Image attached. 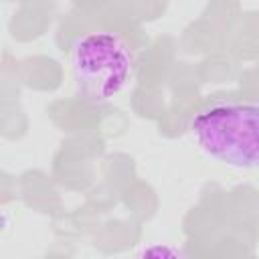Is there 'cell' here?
Instances as JSON below:
<instances>
[{"instance_id":"1","label":"cell","mask_w":259,"mask_h":259,"mask_svg":"<svg viewBox=\"0 0 259 259\" xmlns=\"http://www.w3.org/2000/svg\"><path fill=\"white\" fill-rule=\"evenodd\" d=\"M198 146L235 168H259V105L223 103L192 121Z\"/></svg>"},{"instance_id":"2","label":"cell","mask_w":259,"mask_h":259,"mask_svg":"<svg viewBox=\"0 0 259 259\" xmlns=\"http://www.w3.org/2000/svg\"><path fill=\"white\" fill-rule=\"evenodd\" d=\"M134 59L121 36L91 32L73 49V71L79 85L97 99L115 97L132 77Z\"/></svg>"}]
</instances>
